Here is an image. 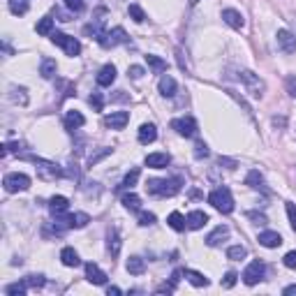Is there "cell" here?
I'll return each instance as SVG.
<instances>
[{
	"label": "cell",
	"instance_id": "23",
	"mask_svg": "<svg viewBox=\"0 0 296 296\" xmlns=\"http://www.w3.org/2000/svg\"><path fill=\"white\" fill-rule=\"evenodd\" d=\"M83 123H86V118H83L79 111H68V114H65V128H68L70 132H74L76 128H81Z\"/></svg>",
	"mask_w": 296,
	"mask_h": 296
},
{
	"label": "cell",
	"instance_id": "30",
	"mask_svg": "<svg viewBox=\"0 0 296 296\" xmlns=\"http://www.w3.org/2000/svg\"><path fill=\"white\" fill-rule=\"evenodd\" d=\"M107 248H109V252H111V257L118 255V250H121V236H118V229H111V231H109Z\"/></svg>",
	"mask_w": 296,
	"mask_h": 296
},
{
	"label": "cell",
	"instance_id": "5",
	"mask_svg": "<svg viewBox=\"0 0 296 296\" xmlns=\"http://www.w3.org/2000/svg\"><path fill=\"white\" fill-rule=\"evenodd\" d=\"M2 185H5L7 192H23V190L30 188V178L26 174H19V171H14V174H7L2 178Z\"/></svg>",
	"mask_w": 296,
	"mask_h": 296
},
{
	"label": "cell",
	"instance_id": "10",
	"mask_svg": "<svg viewBox=\"0 0 296 296\" xmlns=\"http://www.w3.org/2000/svg\"><path fill=\"white\" fill-rule=\"evenodd\" d=\"M130 121V114L128 111H111V114L104 118V125L111 130H123Z\"/></svg>",
	"mask_w": 296,
	"mask_h": 296
},
{
	"label": "cell",
	"instance_id": "45",
	"mask_svg": "<svg viewBox=\"0 0 296 296\" xmlns=\"http://www.w3.org/2000/svg\"><path fill=\"white\" fill-rule=\"evenodd\" d=\"M88 102H90V107H93L95 111H102V107H104V100H102L100 93H93L90 97H88Z\"/></svg>",
	"mask_w": 296,
	"mask_h": 296
},
{
	"label": "cell",
	"instance_id": "16",
	"mask_svg": "<svg viewBox=\"0 0 296 296\" xmlns=\"http://www.w3.org/2000/svg\"><path fill=\"white\" fill-rule=\"evenodd\" d=\"M227 236H229V227L227 224H220V227H216L209 236H206V245L216 248V245H220L222 243V238H227Z\"/></svg>",
	"mask_w": 296,
	"mask_h": 296
},
{
	"label": "cell",
	"instance_id": "52",
	"mask_svg": "<svg viewBox=\"0 0 296 296\" xmlns=\"http://www.w3.org/2000/svg\"><path fill=\"white\" fill-rule=\"evenodd\" d=\"M176 290V283H174V280H171V283H164V285H160V287H157V290H155V292H157V294H164V292H167V294H169V292H174Z\"/></svg>",
	"mask_w": 296,
	"mask_h": 296
},
{
	"label": "cell",
	"instance_id": "2",
	"mask_svg": "<svg viewBox=\"0 0 296 296\" xmlns=\"http://www.w3.org/2000/svg\"><path fill=\"white\" fill-rule=\"evenodd\" d=\"M209 204H213V209H218L224 216L234 211V197H231L229 188H216L209 195Z\"/></svg>",
	"mask_w": 296,
	"mask_h": 296
},
{
	"label": "cell",
	"instance_id": "38",
	"mask_svg": "<svg viewBox=\"0 0 296 296\" xmlns=\"http://www.w3.org/2000/svg\"><path fill=\"white\" fill-rule=\"evenodd\" d=\"M137 178H139V169H132V171H130V174L125 176V178H123V183H121V188H118V190H128V188H132V185L137 183Z\"/></svg>",
	"mask_w": 296,
	"mask_h": 296
},
{
	"label": "cell",
	"instance_id": "54",
	"mask_svg": "<svg viewBox=\"0 0 296 296\" xmlns=\"http://www.w3.org/2000/svg\"><path fill=\"white\" fill-rule=\"evenodd\" d=\"M283 294H285V296H287V294H296V285H290V287H285Z\"/></svg>",
	"mask_w": 296,
	"mask_h": 296
},
{
	"label": "cell",
	"instance_id": "21",
	"mask_svg": "<svg viewBox=\"0 0 296 296\" xmlns=\"http://www.w3.org/2000/svg\"><path fill=\"white\" fill-rule=\"evenodd\" d=\"M157 88H160V93L164 95V97H174L176 95V79L174 76H169V74H164L160 79V83H157Z\"/></svg>",
	"mask_w": 296,
	"mask_h": 296
},
{
	"label": "cell",
	"instance_id": "19",
	"mask_svg": "<svg viewBox=\"0 0 296 296\" xmlns=\"http://www.w3.org/2000/svg\"><path fill=\"white\" fill-rule=\"evenodd\" d=\"M155 139H157V130H155V125H150V123H144L142 128H139V144H153Z\"/></svg>",
	"mask_w": 296,
	"mask_h": 296
},
{
	"label": "cell",
	"instance_id": "56",
	"mask_svg": "<svg viewBox=\"0 0 296 296\" xmlns=\"http://www.w3.org/2000/svg\"><path fill=\"white\" fill-rule=\"evenodd\" d=\"M197 2H199V0H190V5H197Z\"/></svg>",
	"mask_w": 296,
	"mask_h": 296
},
{
	"label": "cell",
	"instance_id": "9",
	"mask_svg": "<svg viewBox=\"0 0 296 296\" xmlns=\"http://www.w3.org/2000/svg\"><path fill=\"white\" fill-rule=\"evenodd\" d=\"M171 128L178 132L181 137H195L197 135V121L195 118H190V116H183V118H174L171 121Z\"/></svg>",
	"mask_w": 296,
	"mask_h": 296
},
{
	"label": "cell",
	"instance_id": "1",
	"mask_svg": "<svg viewBox=\"0 0 296 296\" xmlns=\"http://www.w3.org/2000/svg\"><path fill=\"white\" fill-rule=\"evenodd\" d=\"M181 178H153L146 183V188L155 197H174L176 192H181Z\"/></svg>",
	"mask_w": 296,
	"mask_h": 296
},
{
	"label": "cell",
	"instance_id": "39",
	"mask_svg": "<svg viewBox=\"0 0 296 296\" xmlns=\"http://www.w3.org/2000/svg\"><path fill=\"white\" fill-rule=\"evenodd\" d=\"M88 222H90V218H88V213H72V227H74V229L86 227Z\"/></svg>",
	"mask_w": 296,
	"mask_h": 296
},
{
	"label": "cell",
	"instance_id": "24",
	"mask_svg": "<svg viewBox=\"0 0 296 296\" xmlns=\"http://www.w3.org/2000/svg\"><path fill=\"white\" fill-rule=\"evenodd\" d=\"M125 269H128L130 276H142L144 271H146V264H144L142 257H130L128 264H125Z\"/></svg>",
	"mask_w": 296,
	"mask_h": 296
},
{
	"label": "cell",
	"instance_id": "53",
	"mask_svg": "<svg viewBox=\"0 0 296 296\" xmlns=\"http://www.w3.org/2000/svg\"><path fill=\"white\" fill-rule=\"evenodd\" d=\"M220 164H227V169H236V162L227 160V157H220Z\"/></svg>",
	"mask_w": 296,
	"mask_h": 296
},
{
	"label": "cell",
	"instance_id": "43",
	"mask_svg": "<svg viewBox=\"0 0 296 296\" xmlns=\"http://www.w3.org/2000/svg\"><path fill=\"white\" fill-rule=\"evenodd\" d=\"M285 209H287V218H290V224H292V229L296 231V204H292V202H285Z\"/></svg>",
	"mask_w": 296,
	"mask_h": 296
},
{
	"label": "cell",
	"instance_id": "11",
	"mask_svg": "<svg viewBox=\"0 0 296 296\" xmlns=\"http://www.w3.org/2000/svg\"><path fill=\"white\" fill-rule=\"evenodd\" d=\"M86 280L93 285H107V273H104L97 264L88 262L86 264Z\"/></svg>",
	"mask_w": 296,
	"mask_h": 296
},
{
	"label": "cell",
	"instance_id": "35",
	"mask_svg": "<svg viewBox=\"0 0 296 296\" xmlns=\"http://www.w3.org/2000/svg\"><path fill=\"white\" fill-rule=\"evenodd\" d=\"M227 257L229 259H234V262H241V259L248 257V250L243 248V245H231V248L227 250Z\"/></svg>",
	"mask_w": 296,
	"mask_h": 296
},
{
	"label": "cell",
	"instance_id": "31",
	"mask_svg": "<svg viewBox=\"0 0 296 296\" xmlns=\"http://www.w3.org/2000/svg\"><path fill=\"white\" fill-rule=\"evenodd\" d=\"M40 74L44 76V79H54L56 76V61H51V58H44L40 65Z\"/></svg>",
	"mask_w": 296,
	"mask_h": 296
},
{
	"label": "cell",
	"instance_id": "37",
	"mask_svg": "<svg viewBox=\"0 0 296 296\" xmlns=\"http://www.w3.org/2000/svg\"><path fill=\"white\" fill-rule=\"evenodd\" d=\"M128 14H130V19L137 21V23H144V21H146V14H144V9L139 5H130Z\"/></svg>",
	"mask_w": 296,
	"mask_h": 296
},
{
	"label": "cell",
	"instance_id": "8",
	"mask_svg": "<svg viewBox=\"0 0 296 296\" xmlns=\"http://www.w3.org/2000/svg\"><path fill=\"white\" fill-rule=\"evenodd\" d=\"M128 40H130L128 33H125V30H123L121 26H118V28H114V30L104 33L97 42H100V44H102L104 49H114V47H118V44H125Z\"/></svg>",
	"mask_w": 296,
	"mask_h": 296
},
{
	"label": "cell",
	"instance_id": "47",
	"mask_svg": "<svg viewBox=\"0 0 296 296\" xmlns=\"http://www.w3.org/2000/svg\"><path fill=\"white\" fill-rule=\"evenodd\" d=\"M65 7H68L70 12H83V0H65Z\"/></svg>",
	"mask_w": 296,
	"mask_h": 296
},
{
	"label": "cell",
	"instance_id": "55",
	"mask_svg": "<svg viewBox=\"0 0 296 296\" xmlns=\"http://www.w3.org/2000/svg\"><path fill=\"white\" fill-rule=\"evenodd\" d=\"M107 294H109V296H111V294H114V296H118V294H121V290H118V287H109V290H107Z\"/></svg>",
	"mask_w": 296,
	"mask_h": 296
},
{
	"label": "cell",
	"instance_id": "36",
	"mask_svg": "<svg viewBox=\"0 0 296 296\" xmlns=\"http://www.w3.org/2000/svg\"><path fill=\"white\" fill-rule=\"evenodd\" d=\"M9 12L16 14V16L26 14L28 12V2L26 0H9Z\"/></svg>",
	"mask_w": 296,
	"mask_h": 296
},
{
	"label": "cell",
	"instance_id": "14",
	"mask_svg": "<svg viewBox=\"0 0 296 296\" xmlns=\"http://www.w3.org/2000/svg\"><path fill=\"white\" fill-rule=\"evenodd\" d=\"M222 19H224V23H227V26L234 28V30H241V28L245 26L243 14L236 12V9H224V12H222Z\"/></svg>",
	"mask_w": 296,
	"mask_h": 296
},
{
	"label": "cell",
	"instance_id": "7",
	"mask_svg": "<svg viewBox=\"0 0 296 296\" xmlns=\"http://www.w3.org/2000/svg\"><path fill=\"white\" fill-rule=\"evenodd\" d=\"M238 74H241L238 79L245 83V88L250 90V95H252V97H262L264 95V81L259 79L255 72H248V70H243V72H238Z\"/></svg>",
	"mask_w": 296,
	"mask_h": 296
},
{
	"label": "cell",
	"instance_id": "32",
	"mask_svg": "<svg viewBox=\"0 0 296 296\" xmlns=\"http://www.w3.org/2000/svg\"><path fill=\"white\" fill-rule=\"evenodd\" d=\"M9 97H12V102H16V104H23V107L28 104L26 88H16V86H12V88H9Z\"/></svg>",
	"mask_w": 296,
	"mask_h": 296
},
{
	"label": "cell",
	"instance_id": "17",
	"mask_svg": "<svg viewBox=\"0 0 296 296\" xmlns=\"http://www.w3.org/2000/svg\"><path fill=\"white\" fill-rule=\"evenodd\" d=\"M171 162V157H169L167 153H150L146 157V167H150V169H164Z\"/></svg>",
	"mask_w": 296,
	"mask_h": 296
},
{
	"label": "cell",
	"instance_id": "22",
	"mask_svg": "<svg viewBox=\"0 0 296 296\" xmlns=\"http://www.w3.org/2000/svg\"><path fill=\"white\" fill-rule=\"evenodd\" d=\"M61 262L65 264V266H70V269H74V266H79L81 259L79 255H76V250L74 248H63L61 250Z\"/></svg>",
	"mask_w": 296,
	"mask_h": 296
},
{
	"label": "cell",
	"instance_id": "25",
	"mask_svg": "<svg viewBox=\"0 0 296 296\" xmlns=\"http://www.w3.org/2000/svg\"><path fill=\"white\" fill-rule=\"evenodd\" d=\"M185 278H188V280L195 285V287H209V278L204 276V273H199V271L185 269Z\"/></svg>",
	"mask_w": 296,
	"mask_h": 296
},
{
	"label": "cell",
	"instance_id": "33",
	"mask_svg": "<svg viewBox=\"0 0 296 296\" xmlns=\"http://www.w3.org/2000/svg\"><path fill=\"white\" fill-rule=\"evenodd\" d=\"M245 183H248L250 188H255V190H259V188H264V176L257 171V169H252L248 176H245Z\"/></svg>",
	"mask_w": 296,
	"mask_h": 296
},
{
	"label": "cell",
	"instance_id": "18",
	"mask_svg": "<svg viewBox=\"0 0 296 296\" xmlns=\"http://www.w3.org/2000/svg\"><path fill=\"white\" fill-rule=\"evenodd\" d=\"M259 243L264 248H278V245H283V236L278 231H262L259 234Z\"/></svg>",
	"mask_w": 296,
	"mask_h": 296
},
{
	"label": "cell",
	"instance_id": "42",
	"mask_svg": "<svg viewBox=\"0 0 296 296\" xmlns=\"http://www.w3.org/2000/svg\"><path fill=\"white\" fill-rule=\"evenodd\" d=\"M236 280H238V273H234V271H227V273H224V278H222V287H224V290H231V287L236 285Z\"/></svg>",
	"mask_w": 296,
	"mask_h": 296
},
{
	"label": "cell",
	"instance_id": "12",
	"mask_svg": "<svg viewBox=\"0 0 296 296\" xmlns=\"http://www.w3.org/2000/svg\"><path fill=\"white\" fill-rule=\"evenodd\" d=\"M276 37H278V44H280V49H283L285 54H294L296 51V37L290 33V30H285L283 28V30H278Z\"/></svg>",
	"mask_w": 296,
	"mask_h": 296
},
{
	"label": "cell",
	"instance_id": "49",
	"mask_svg": "<svg viewBox=\"0 0 296 296\" xmlns=\"http://www.w3.org/2000/svg\"><path fill=\"white\" fill-rule=\"evenodd\" d=\"M285 266H287V269H296V250H292V252H287V255H285Z\"/></svg>",
	"mask_w": 296,
	"mask_h": 296
},
{
	"label": "cell",
	"instance_id": "4",
	"mask_svg": "<svg viewBox=\"0 0 296 296\" xmlns=\"http://www.w3.org/2000/svg\"><path fill=\"white\" fill-rule=\"evenodd\" d=\"M51 37V42L54 44H58V47H63V51L68 56H79L81 54V44H79V40H74V37H70V35H65V33H51L49 35Z\"/></svg>",
	"mask_w": 296,
	"mask_h": 296
},
{
	"label": "cell",
	"instance_id": "15",
	"mask_svg": "<svg viewBox=\"0 0 296 296\" xmlns=\"http://www.w3.org/2000/svg\"><path fill=\"white\" fill-rule=\"evenodd\" d=\"M114 81H116V68L114 65H104V68L97 72V86L107 88V86H111Z\"/></svg>",
	"mask_w": 296,
	"mask_h": 296
},
{
	"label": "cell",
	"instance_id": "46",
	"mask_svg": "<svg viewBox=\"0 0 296 296\" xmlns=\"http://www.w3.org/2000/svg\"><path fill=\"white\" fill-rule=\"evenodd\" d=\"M195 157L197 160H202V157H209V146L204 142H197L195 144Z\"/></svg>",
	"mask_w": 296,
	"mask_h": 296
},
{
	"label": "cell",
	"instance_id": "48",
	"mask_svg": "<svg viewBox=\"0 0 296 296\" xmlns=\"http://www.w3.org/2000/svg\"><path fill=\"white\" fill-rule=\"evenodd\" d=\"M285 86H287V95H290V97H296V76H287V79H285Z\"/></svg>",
	"mask_w": 296,
	"mask_h": 296
},
{
	"label": "cell",
	"instance_id": "40",
	"mask_svg": "<svg viewBox=\"0 0 296 296\" xmlns=\"http://www.w3.org/2000/svg\"><path fill=\"white\" fill-rule=\"evenodd\" d=\"M23 283H26L28 287H33V290H40V287H44L47 280H44V276H28Z\"/></svg>",
	"mask_w": 296,
	"mask_h": 296
},
{
	"label": "cell",
	"instance_id": "6",
	"mask_svg": "<svg viewBox=\"0 0 296 296\" xmlns=\"http://www.w3.org/2000/svg\"><path fill=\"white\" fill-rule=\"evenodd\" d=\"M264 273H266V266H264V262H259V259H255V262L248 264V269L243 271V283L245 285H257L259 280H264Z\"/></svg>",
	"mask_w": 296,
	"mask_h": 296
},
{
	"label": "cell",
	"instance_id": "50",
	"mask_svg": "<svg viewBox=\"0 0 296 296\" xmlns=\"http://www.w3.org/2000/svg\"><path fill=\"white\" fill-rule=\"evenodd\" d=\"M248 218H250V220H255V224H266V222H269L264 213H255V211H250Z\"/></svg>",
	"mask_w": 296,
	"mask_h": 296
},
{
	"label": "cell",
	"instance_id": "26",
	"mask_svg": "<svg viewBox=\"0 0 296 296\" xmlns=\"http://www.w3.org/2000/svg\"><path fill=\"white\" fill-rule=\"evenodd\" d=\"M146 63H148V68L153 70L155 74H162V72H164V70H167V61H162L160 56L148 54V56H146Z\"/></svg>",
	"mask_w": 296,
	"mask_h": 296
},
{
	"label": "cell",
	"instance_id": "44",
	"mask_svg": "<svg viewBox=\"0 0 296 296\" xmlns=\"http://www.w3.org/2000/svg\"><path fill=\"white\" fill-rule=\"evenodd\" d=\"M139 224H142V227H150V224H155V216L153 213H148V211H142V213H139Z\"/></svg>",
	"mask_w": 296,
	"mask_h": 296
},
{
	"label": "cell",
	"instance_id": "27",
	"mask_svg": "<svg viewBox=\"0 0 296 296\" xmlns=\"http://www.w3.org/2000/svg\"><path fill=\"white\" fill-rule=\"evenodd\" d=\"M167 222H169V227L174 229V231H183V229L188 227V220H185V218H183L178 211H174V213L167 218Z\"/></svg>",
	"mask_w": 296,
	"mask_h": 296
},
{
	"label": "cell",
	"instance_id": "34",
	"mask_svg": "<svg viewBox=\"0 0 296 296\" xmlns=\"http://www.w3.org/2000/svg\"><path fill=\"white\" fill-rule=\"evenodd\" d=\"M28 292V285L26 283H12L5 287V294L7 296H23Z\"/></svg>",
	"mask_w": 296,
	"mask_h": 296
},
{
	"label": "cell",
	"instance_id": "41",
	"mask_svg": "<svg viewBox=\"0 0 296 296\" xmlns=\"http://www.w3.org/2000/svg\"><path fill=\"white\" fill-rule=\"evenodd\" d=\"M107 155H111V148H102V150L93 153L90 157H88V167H93V164H97V162H100L102 157H107Z\"/></svg>",
	"mask_w": 296,
	"mask_h": 296
},
{
	"label": "cell",
	"instance_id": "3",
	"mask_svg": "<svg viewBox=\"0 0 296 296\" xmlns=\"http://www.w3.org/2000/svg\"><path fill=\"white\" fill-rule=\"evenodd\" d=\"M28 160L35 164L37 176L44 178V181H56V178H61L63 176V169L58 167L56 162H49V160H44V157H28Z\"/></svg>",
	"mask_w": 296,
	"mask_h": 296
},
{
	"label": "cell",
	"instance_id": "29",
	"mask_svg": "<svg viewBox=\"0 0 296 296\" xmlns=\"http://www.w3.org/2000/svg\"><path fill=\"white\" fill-rule=\"evenodd\" d=\"M35 30H37V35H51L54 33V19H51V16H42V19L37 21Z\"/></svg>",
	"mask_w": 296,
	"mask_h": 296
},
{
	"label": "cell",
	"instance_id": "51",
	"mask_svg": "<svg viewBox=\"0 0 296 296\" xmlns=\"http://www.w3.org/2000/svg\"><path fill=\"white\" fill-rule=\"evenodd\" d=\"M128 74L132 76V79H142L146 72H144V68H139V65H132V68L128 70Z\"/></svg>",
	"mask_w": 296,
	"mask_h": 296
},
{
	"label": "cell",
	"instance_id": "20",
	"mask_svg": "<svg viewBox=\"0 0 296 296\" xmlns=\"http://www.w3.org/2000/svg\"><path fill=\"white\" fill-rule=\"evenodd\" d=\"M185 220H188V229H202L209 222V216L204 211H192V213H188Z\"/></svg>",
	"mask_w": 296,
	"mask_h": 296
},
{
	"label": "cell",
	"instance_id": "28",
	"mask_svg": "<svg viewBox=\"0 0 296 296\" xmlns=\"http://www.w3.org/2000/svg\"><path fill=\"white\" fill-rule=\"evenodd\" d=\"M123 206L128 211H139L142 209V199H139V195H135V192H128V195H123Z\"/></svg>",
	"mask_w": 296,
	"mask_h": 296
},
{
	"label": "cell",
	"instance_id": "13",
	"mask_svg": "<svg viewBox=\"0 0 296 296\" xmlns=\"http://www.w3.org/2000/svg\"><path fill=\"white\" fill-rule=\"evenodd\" d=\"M70 209V202H68V197H63V195H56L49 199V211H51V216H63V213H68Z\"/></svg>",
	"mask_w": 296,
	"mask_h": 296
}]
</instances>
